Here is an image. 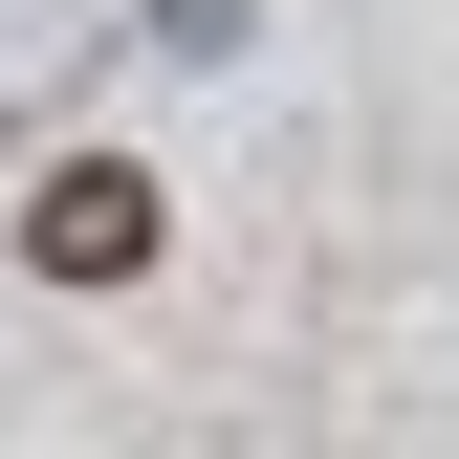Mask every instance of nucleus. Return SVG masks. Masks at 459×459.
I'll return each instance as SVG.
<instances>
[{"label":"nucleus","mask_w":459,"mask_h":459,"mask_svg":"<svg viewBox=\"0 0 459 459\" xmlns=\"http://www.w3.org/2000/svg\"><path fill=\"white\" fill-rule=\"evenodd\" d=\"M22 263L44 284H132L153 263V176H132V153H66V176L22 197Z\"/></svg>","instance_id":"1"}]
</instances>
